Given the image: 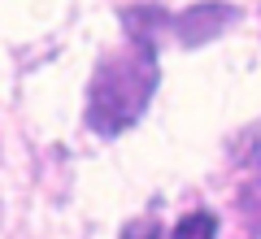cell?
I'll list each match as a JSON object with an SVG mask.
<instances>
[{"mask_svg": "<svg viewBox=\"0 0 261 239\" xmlns=\"http://www.w3.org/2000/svg\"><path fill=\"white\" fill-rule=\"evenodd\" d=\"M174 239H218V218H214V213H205V209L187 213V218H178Z\"/></svg>", "mask_w": 261, "mask_h": 239, "instance_id": "3", "label": "cell"}, {"mask_svg": "<svg viewBox=\"0 0 261 239\" xmlns=\"http://www.w3.org/2000/svg\"><path fill=\"white\" fill-rule=\"evenodd\" d=\"M235 18H240V9H235V5L205 0V5H196V9H187V13H178V18H170V31L178 35V44H209V39L222 35Z\"/></svg>", "mask_w": 261, "mask_h": 239, "instance_id": "2", "label": "cell"}, {"mask_svg": "<svg viewBox=\"0 0 261 239\" xmlns=\"http://www.w3.org/2000/svg\"><path fill=\"white\" fill-rule=\"evenodd\" d=\"M161 83L157 65V35L126 31V44L100 57L92 83H87V126L113 139L144 118L152 92Z\"/></svg>", "mask_w": 261, "mask_h": 239, "instance_id": "1", "label": "cell"}, {"mask_svg": "<svg viewBox=\"0 0 261 239\" xmlns=\"http://www.w3.org/2000/svg\"><path fill=\"white\" fill-rule=\"evenodd\" d=\"M244 213H248V230L257 235V230H261V192L244 196Z\"/></svg>", "mask_w": 261, "mask_h": 239, "instance_id": "6", "label": "cell"}, {"mask_svg": "<svg viewBox=\"0 0 261 239\" xmlns=\"http://www.w3.org/2000/svg\"><path fill=\"white\" fill-rule=\"evenodd\" d=\"M240 156H244V161H248V166H252V170H257V166H261V126H252V130H248V135H244V139H240Z\"/></svg>", "mask_w": 261, "mask_h": 239, "instance_id": "5", "label": "cell"}, {"mask_svg": "<svg viewBox=\"0 0 261 239\" xmlns=\"http://www.w3.org/2000/svg\"><path fill=\"white\" fill-rule=\"evenodd\" d=\"M122 239H161V218L144 213V218L126 222V226H122Z\"/></svg>", "mask_w": 261, "mask_h": 239, "instance_id": "4", "label": "cell"}]
</instances>
